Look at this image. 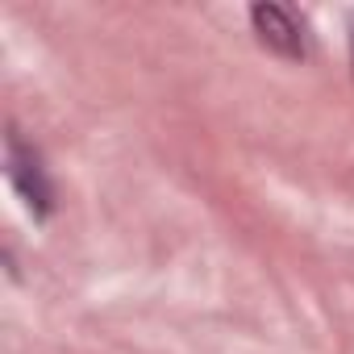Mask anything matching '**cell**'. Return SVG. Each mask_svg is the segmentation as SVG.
<instances>
[{"label": "cell", "mask_w": 354, "mask_h": 354, "mask_svg": "<svg viewBox=\"0 0 354 354\" xmlns=\"http://www.w3.org/2000/svg\"><path fill=\"white\" fill-rule=\"evenodd\" d=\"M5 162H9V180H13V188L21 192V201H26L38 217H46L55 192H50V180H46V171H42L38 150H30L17 133H9V142H5Z\"/></svg>", "instance_id": "1"}, {"label": "cell", "mask_w": 354, "mask_h": 354, "mask_svg": "<svg viewBox=\"0 0 354 354\" xmlns=\"http://www.w3.org/2000/svg\"><path fill=\"white\" fill-rule=\"evenodd\" d=\"M250 21L263 38V46H271L275 55H288V59H300L304 55V34L296 26V17L279 5H254L250 9Z\"/></svg>", "instance_id": "2"}, {"label": "cell", "mask_w": 354, "mask_h": 354, "mask_svg": "<svg viewBox=\"0 0 354 354\" xmlns=\"http://www.w3.org/2000/svg\"><path fill=\"white\" fill-rule=\"evenodd\" d=\"M350 46H354V34H350Z\"/></svg>", "instance_id": "3"}]
</instances>
